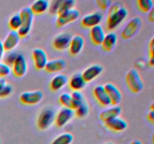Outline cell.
I'll list each match as a JSON object with an SVG mask.
<instances>
[{
    "label": "cell",
    "instance_id": "e575fe53",
    "mask_svg": "<svg viewBox=\"0 0 154 144\" xmlns=\"http://www.w3.org/2000/svg\"><path fill=\"white\" fill-rule=\"evenodd\" d=\"M17 56V54L16 52H13L7 54L4 58V60H5L4 63L8 66H12L15 58H16Z\"/></svg>",
    "mask_w": 154,
    "mask_h": 144
},
{
    "label": "cell",
    "instance_id": "f1b7e54d",
    "mask_svg": "<svg viewBox=\"0 0 154 144\" xmlns=\"http://www.w3.org/2000/svg\"><path fill=\"white\" fill-rule=\"evenodd\" d=\"M8 25L12 31L17 32L19 30L21 26V19L19 14H15L10 18L8 21Z\"/></svg>",
    "mask_w": 154,
    "mask_h": 144
},
{
    "label": "cell",
    "instance_id": "9a60e30c",
    "mask_svg": "<svg viewBox=\"0 0 154 144\" xmlns=\"http://www.w3.org/2000/svg\"><path fill=\"white\" fill-rule=\"evenodd\" d=\"M72 35L69 33H61L56 36L53 40V45L54 48L59 50H63L69 48L72 40Z\"/></svg>",
    "mask_w": 154,
    "mask_h": 144
},
{
    "label": "cell",
    "instance_id": "8fae6325",
    "mask_svg": "<svg viewBox=\"0 0 154 144\" xmlns=\"http://www.w3.org/2000/svg\"><path fill=\"white\" fill-rule=\"evenodd\" d=\"M104 88L111 100V105L117 106L122 100V94L119 88L112 83H106Z\"/></svg>",
    "mask_w": 154,
    "mask_h": 144
},
{
    "label": "cell",
    "instance_id": "ffe728a7",
    "mask_svg": "<svg viewBox=\"0 0 154 144\" xmlns=\"http://www.w3.org/2000/svg\"><path fill=\"white\" fill-rule=\"evenodd\" d=\"M105 124L107 128L111 129V130L117 132H120L126 130L128 126L127 122L120 117L110 120V121L105 122Z\"/></svg>",
    "mask_w": 154,
    "mask_h": 144
},
{
    "label": "cell",
    "instance_id": "6da1fadb",
    "mask_svg": "<svg viewBox=\"0 0 154 144\" xmlns=\"http://www.w3.org/2000/svg\"><path fill=\"white\" fill-rule=\"evenodd\" d=\"M128 15V10L118 2H115L110 6L108 11L107 26L109 30L117 28Z\"/></svg>",
    "mask_w": 154,
    "mask_h": 144
},
{
    "label": "cell",
    "instance_id": "4fadbf2b",
    "mask_svg": "<svg viewBox=\"0 0 154 144\" xmlns=\"http://www.w3.org/2000/svg\"><path fill=\"white\" fill-rule=\"evenodd\" d=\"M103 71V68L102 65L99 64H93L90 66L87 69L84 70L81 74L82 77L85 80L86 82H89L93 81L96 79L97 76H99Z\"/></svg>",
    "mask_w": 154,
    "mask_h": 144
},
{
    "label": "cell",
    "instance_id": "ba28073f",
    "mask_svg": "<svg viewBox=\"0 0 154 144\" xmlns=\"http://www.w3.org/2000/svg\"><path fill=\"white\" fill-rule=\"evenodd\" d=\"M75 115L73 110L70 108L63 107L58 112L55 116V124L57 127L62 128L71 121Z\"/></svg>",
    "mask_w": 154,
    "mask_h": 144
},
{
    "label": "cell",
    "instance_id": "5bb4252c",
    "mask_svg": "<svg viewBox=\"0 0 154 144\" xmlns=\"http://www.w3.org/2000/svg\"><path fill=\"white\" fill-rule=\"evenodd\" d=\"M20 36L17 31H11L2 42L5 51H11L19 44Z\"/></svg>",
    "mask_w": 154,
    "mask_h": 144
},
{
    "label": "cell",
    "instance_id": "7402d4cb",
    "mask_svg": "<svg viewBox=\"0 0 154 144\" xmlns=\"http://www.w3.org/2000/svg\"><path fill=\"white\" fill-rule=\"evenodd\" d=\"M66 64V62L62 58L51 60V61L48 62L45 68V70L48 73L60 72L65 68Z\"/></svg>",
    "mask_w": 154,
    "mask_h": 144
},
{
    "label": "cell",
    "instance_id": "f35d334b",
    "mask_svg": "<svg viewBox=\"0 0 154 144\" xmlns=\"http://www.w3.org/2000/svg\"><path fill=\"white\" fill-rule=\"evenodd\" d=\"M5 54V49L4 46H3L2 42L0 41V60L2 59V58L4 57Z\"/></svg>",
    "mask_w": 154,
    "mask_h": 144
},
{
    "label": "cell",
    "instance_id": "7c38bea8",
    "mask_svg": "<svg viewBox=\"0 0 154 144\" xmlns=\"http://www.w3.org/2000/svg\"><path fill=\"white\" fill-rule=\"evenodd\" d=\"M102 19H103V14L102 12L96 11L84 16L81 20V24L86 28H91L96 26L99 25L102 21Z\"/></svg>",
    "mask_w": 154,
    "mask_h": 144
},
{
    "label": "cell",
    "instance_id": "30bf717a",
    "mask_svg": "<svg viewBox=\"0 0 154 144\" xmlns=\"http://www.w3.org/2000/svg\"><path fill=\"white\" fill-rule=\"evenodd\" d=\"M32 55L33 62L34 64L38 70H43L45 69L48 59L47 56L46 52L41 48H35L32 50Z\"/></svg>",
    "mask_w": 154,
    "mask_h": 144
},
{
    "label": "cell",
    "instance_id": "83f0119b",
    "mask_svg": "<svg viewBox=\"0 0 154 144\" xmlns=\"http://www.w3.org/2000/svg\"><path fill=\"white\" fill-rule=\"evenodd\" d=\"M75 5V1L74 0H65V1H61L58 10H57V14H60L64 12L69 11V10L74 9L73 8Z\"/></svg>",
    "mask_w": 154,
    "mask_h": 144
},
{
    "label": "cell",
    "instance_id": "836d02e7",
    "mask_svg": "<svg viewBox=\"0 0 154 144\" xmlns=\"http://www.w3.org/2000/svg\"><path fill=\"white\" fill-rule=\"evenodd\" d=\"M12 91H13V88H12L10 84L6 83L0 91V98L8 97V96L11 94Z\"/></svg>",
    "mask_w": 154,
    "mask_h": 144
},
{
    "label": "cell",
    "instance_id": "484cf974",
    "mask_svg": "<svg viewBox=\"0 0 154 144\" xmlns=\"http://www.w3.org/2000/svg\"><path fill=\"white\" fill-rule=\"evenodd\" d=\"M72 97V110H76L81 104L84 102V95L81 92L73 91L71 94Z\"/></svg>",
    "mask_w": 154,
    "mask_h": 144
},
{
    "label": "cell",
    "instance_id": "1f68e13d",
    "mask_svg": "<svg viewBox=\"0 0 154 144\" xmlns=\"http://www.w3.org/2000/svg\"><path fill=\"white\" fill-rule=\"evenodd\" d=\"M59 101L63 106V107L72 109V97L69 93H63L60 95Z\"/></svg>",
    "mask_w": 154,
    "mask_h": 144
},
{
    "label": "cell",
    "instance_id": "ac0fdd59",
    "mask_svg": "<svg viewBox=\"0 0 154 144\" xmlns=\"http://www.w3.org/2000/svg\"><path fill=\"white\" fill-rule=\"evenodd\" d=\"M68 82H69L68 76L63 74H60L53 77L51 81V83H50V86L53 91H59L64 86H66Z\"/></svg>",
    "mask_w": 154,
    "mask_h": 144
},
{
    "label": "cell",
    "instance_id": "8d00e7d4",
    "mask_svg": "<svg viewBox=\"0 0 154 144\" xmlns=\"http://www.w3.org/2000/svg\"><path fill=\"white\" fill-rule=\"evenodd\" d=\"M60 3H61V1L53 2L51 5H50L49 7V9L51 11V13H57V10H58L59 7H60Z\"/></svg>",
    "mask_w": 154,
    "mask_h": 144
},
{
    "label": "cell",
    "instance_id": "cb8c5ba5",
    "mask_svg": "<svg viewBox=\"0 0 154 144\" xmlns=\"http://www.w3.org/2000/svg\"><path fill=\"white\" fill-rule=\"evenodd\" d=\"M50 2L47 0H37L34 2L29 8L34 14H42L49 9Z\"/></svg>",
    "mask_w": 154,
    "mask_h": 144
},
{
    "label": "cell",
    "instance_id": "4dcf8cb0",
    "mask_svg": "<svg viewBox=\"0 0 154 144\" xmlns=\"http://www.w3.org/2000/svg\"><path fill=\"white\" fill-rule=\"evenodd\" d=\"M89 111H90V110H89V106L87 105V104L84 101L82 104L80 105V106L75 110V114H76V116L78 118H82L88 115Z\"/></svg>",
    "mask_w": 154,
    "mask_h": 144
},
{
    "label": "cell",
    "instance_id": "7bdbcfd3",
    "mask_svg": "<svg viewBox=\"0 0 154 144\" xmlns=\"http://www.w3.org/2000/svg\"><path fill=\"white\" fill-rule=\"evenodd\" d=\"M149 64L151 67H153L154 64V56H150V59H149Z\"/></svg>",
    "mask_w": 154,
    "mask_h": 144
},
{
    "label": "cell",
    "instance_id": "60d3db41",
    "mask_svg": "<svg viewBox=\"0 0 154 144\" xmlns=\"http://www.w3.org/2000/svg\"><path fill=\"white\" fill-rule=\"evenodd\" d=\"M148 19L150 20V22H152L154 21V8L152 9V10L149 12Z\"/></svg>",
    "mask_w": 154,
    "mask_h": 144
},
{
    "label": "cell",
    "instance_id": "d6a6232c",
    "mask_svg": "<svg viewBox=\"0 0 154 144\" xmlns=\"http://www.w3.org/2000/svg\"><path fill=\"white\" fill-rule=\"evenodd\" d=\"M11 72V68L10 66L7 65L4 62H0V76L5 77L8 76Z\"/></svg>",
    "mask_w": 154,
    "mask_h": 144
},
{
    "label": "cell",
    "instance_id": "b9f144b4",
    "mask_svg": "<svg viewBox=\"0 0 154 144\" xmlns=\"http://www.w3.org/2000/svg\"><path fill=\"white\" fill-rule=\"evenodd\" d=\"M6 84V80L5 78L1 77L0 78V91L2 90V88L4 87V86Z\"/></svg>",
    "mask_w": 154,
    "mask_h": 144
},
{
    "label": "cell",
    "instance_id": "ee69618b",
    "mask_svg": "<svg viewBox=\"0 0 154 144\" xmlns=\"http://www.w3.org/2000/svg\"><path fill=\"white\" fill-rule=\"evenodd\" d=\"M131 144H142V142H141V141L137 140H135L132 141V142H131Z\"/></svg>",
    "mask_w": 154,
    "mask_h": 144
},
{
    "label": "cell",
    "instance_id": "8992f818",
    "mask_svg": "<svg viewBox=\"0 0 154 144\" xmlns=\"http://www.w3.org/2000/svg\"><path fill=\"white\" fill-rule=\"evenodd\" d=\"M43 97V92L39 90L33 92H24L20 95V100L23 104L35 105L42 101Z\"/></svg>",
    "mask_w": 154,
    "mask_h": 144
},
{
    "label": "cell",
    "instance_id": "2e32d148",
    "mask_svg": "<svg viewBox=\"0 0 154 144\" xmlns=\"http://www.w3.org/2000/svg\"><path fill=\"white\" fill-rule=\"evenodd\" d=\"M122 112L121 107L119 106H113L111 107L107 108L102 111L99 115V118L104 122L110 121L111 119L117 118L120 116V115Z\"/></svg>",
    "mask_w": 154,
    "mask_h": 144
},
{
    "label": "cell",
    "instance_id": "4316f807",
    "mask_svg": "<svg viewBox=\"0 0 154 144\" xmlns=\"http://www.w3.org/2000/svg\"><path fill=\"white\" fill-rule=\"evenodd\" d=\"M73 136L69 133L60 134L54 140L51 144H71L73 142Z\"/></svg>",
    "mask_w": 154,
    "mask_h": 144
},
{
    "label": "cell",
    "instance_id": "603a6c76",
    "mask_svg": "<svg viewBox=\"0 0 154 144\" xmlns=\"http://www.w3.org/2000/svg\"><path fill=\"white\" fill-rule=\"evenodd\" d=\"M69 85L70 88L72 90H74V91L80 92L85 87L86 82L84 80V78L82 77L81 74L78 73L74 74L71 77L70 80L69 82Z\"/></svg>",
    "mask_w": 154,
    "mask_h": 144
},
{
    "label": "cell",
    "instance_id": "bcb514c9",
    "mask_svg": "<svg viewBox=\"0 0 154 144\" xmlns=\"http://www.w3.org/2000/svg\"><path fill=\"white\" fill-rule=\"evenodd\" d=\"M106 144H114V143H112V142H108V143H106Z\"/></svg>",
    "mask_w": 154,
    "mask_h": 144
},
{
    "label": "cell",
    "instance_id": "9c48e42d",
    "mask_svg": "<svg viewBox=\"0 0 154 144\" xmlns=\"http://www.w3.org/2000/svg\"><path fill=\"white\" fill-rule=\"evenodd\" d=\"M80 16V12L77 9H72L69 11L58 14L57 19V25L58 27H63L70 22L76 20Z\"/></svg>",
    "mask_w": 154,
    "mask_h": 144
},
{
    "label": "cell",
    "instance_id": "44dd1931",
    "mask_svg": "<svg viewBox=\"0 0 154 144\" xmlns=\"http://www.w3.org/2000/svg\"><path fill=\"white\" fill-rule=\"evenodd\" d=\"M105 36V33L104 32L102 26L98 25L93 27L90 29V38L92 42L96 45H101Z\"/></svg>",
    "mask_w": 154,
    "mask_h": 144
},
{
    "label": "cell",
    "instance_id": "f546056e",
    "mask_svg": "<svg viewBox=\"0 0 154 144\" xmlns=\"http://www.w3.org/2000/svg\"><path fill=\"white\" fill-rule=\"evenodd\" d=\"M138 6L144 13H149L153 9V2L152 0H138Z\"/></svg>",
    "mask_w": 154,
    "mask_h": 144
},
{
    "label": "cell",
    "instance_id": "e0dca14e",
    "mask_svg": "<svg viewBox=\"0 0 154 144\" xmlns=\"http://www.w3.org/2000/svg\"><path fill=\"white\" fill-rule=\"evenodd\" d=\"M93 94L96 100L101 105L104 106H108L111 105V100L105 92L104 86L99 85L95 87L93 89Z\"/></svg>",
    "mask_w": 154,
    "mask_h": 144
},
{
    "label": "cell",
    "instance_id": "d6986e66",
    "mask_svg": "<svg viewBox=\"0 0 154 144\" xmlns=\"http://www.w3.org/2000/svg\"><path fill=\"white\" fill-rule=\"evenodd\" d=\"M84 45V40L81 36L76 35L72 38L69 46V52L72 56L78 55L82 50Z\"/></svg>",
    "mask_w": 154,
    "mask_h": 144
},
{
    "label": "cell",
    "instance_id": "d4e9b609",
    "mask_svg": "<svg viewBox=\"0 0 154 144\" xmlns=\"http://www.w3.org/2000/svg\"><path fill=\"white\" fill-rule=\"evenodd\" d=\"M117 34L114 32H109L105 34L103 41H102L101 45L102 46L104 50L107 51V52H110L114 48L116 44H117Z\"/></svg>",
    "mask_w": 154,
    "mask_h": 144
},
{
    "label": "cell",
    "instance_id": "5b68a950",
    "mask_svg": "<svg viewBox=\"0 0 154 144\" xmlns=\"http://www.w3.org/2000/svg\"><path fill=\"white\" fill-rule=\"evenodd\" d=\"M142 25V21L141 18L136 16L133 17L128 22L126 26L123 29L121 36L123 39H129L133 37L138 32Z\"/></svg>",
    "mask_w": 154,
    "mask_h": 144
},
{
    "label": "cell",
    "instance_id": "277c9868",
    "mask_svg": "<svg viewBox=\"0 0 154 144\" xmlns=\"http://www.w3.org/2000/svg\"><path fill=\"white\" fill-rule=\"evenodd\" d=\"M56 113L51 108H45L39 114L37 119L38 128L41 130H47L55 120Z\"/></svg>",
    "mask_w": 154,
    "mask_h": 144
},
{
    "label": "cell",
    "instance_id": "52a82bcc",
    "mask_svg": "<svg viewBox=\"0 0 154 144\" xmlns=\"http://www.w3.org/2000/svg\"><path fill=\"white\" fill-rule=\"evenodd\" d=\"M28 66L26 60L22 54H17L13 64H12V72L17 77H22L26 74Z\"/></svg>",
    "mask_w": 154,
    "mask_h": 144
},
{
    "label": "cell",
    "instance_id": "f6af8a7d",
    "mask_svg": "<svg viewBox=\"0 0 154 144\" xmlns=\"http://www.w3.org/2000/svg\"><path fill=\"white\" fill-rule=\"evenodd\" d=\"M154 104L153 103L151 104V106H150V110H154Z\"/></svg>",
    "mask_w": 154,
    "mask_h": 144
},
{
    "label": "cell",
    "instance_id": "3957f363",
    "mask_svg": "<svg viewBox=\"0 0 154 144\" xmlns=\"http://www.w3.org/2000/svg\"><path fill=\"white\" fill-rule=\"evenodd\" d=\"M126 81L129 89L134 93H139L144 88V84L138 70L132 69L126 75Z\"/></svg>",
    "mask_w": 154,
    "mask_h": 144
},
{
    "label": "cell",
    "instance_id": "ab89813d",
    "mask_svg": "<svg viewBox=\"0 0 154 144\" xmlns=\"http://www.w3.org/2000/svg\"><path fill=\"white\" fill-rule=\"evenodd\" d=\"M147 118L152 123L154 122V110H150L148 112V115H147Z\"/></svg>",
    "mask_w": 154,
    "mask_h": 144
},
{
    "label": "cell",
    "instance_id": "d590c367",
    "mask_svg": "<svg viewBox=\"0 0 154 144\" xmlns=\"http://www.w3.org/2000/svg\"><path fill=\"white\" fill-rule=\"evenodd\" d=\"M96 3H97L99 8L102 9H106L108 7H110L111 2L108 0H98Z\"/></svg>",
    "mask_w": 154,
    "mask_h": 144
},
{
    "label": "cell",
    "instance_id": "7a4b0ae2",
    "mask_svg": "<svg viewBox=\"0 0 154 144\" xmlns=\"http://www.w3.org/2000/svg\"><path fill=\"white\" fill-rule=\"evenodd\" d=\"M19 14L21 19V26L17 32L20 38L26 37L29 33L32 26L34 14L32 12L29 7H26L20 10Z\"/></svg>",
    "mask_w": 154,
    "mask_h": 144
},
{
    "label": "cell",
    "instance_id": "74e56055",
    "mask_svg": "<svg viewBox=\"0 0 154 144\" xmlns=\"http://www.w3.org/2000/svg\"><path fill=\"white\" fill-rule=\"evenodd\" d=\"M149 49H150V56H154V38H152L149 44Z\"/></svg>",
    "mask_w": 154,
    "mask_h": 144
}]
</instances>
